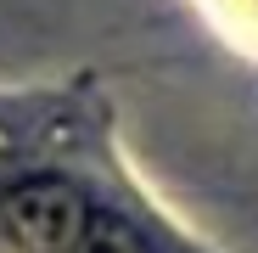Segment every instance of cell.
Listing matches in <instances>:
<instances>
[{
  "mask_svg": "<svg viewBox=\"0 0 258 253\" xmlns=\"http://www.w3.org/2000/svg\"><path fill=\"white\" fill-rule=\"evenodd\" d=\"M84 220H90V203H84L68 180H56V175L17 180L0 197V225H6V236L17 247H28V253H73Z\"/></svg>",
  "mask_w": 258,
  "mask_h": 253,
  "instance_id": "cell-1",
  "label": "cell"
},
{
  "mask_svg": "<svg viewBox=\"0 0 258 253\" xmlns=\"http://www.w3.org/2000/svg\"><path fill=\"white\" fill-rule=\"evenodd\" d=\"M73 253H152V247L141 242V231L129 225V220L107 214V208H90V220H84Z\"/></svg>",
  "mask_w": 258,
  "mask_h": 253,
  "instance_id": "cell-2",
  "label": "cell"
}]
</instances>
